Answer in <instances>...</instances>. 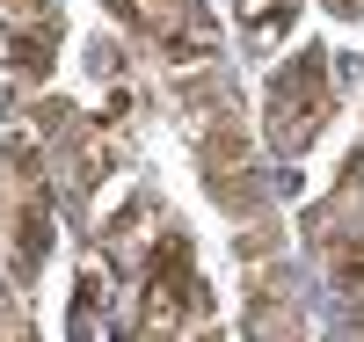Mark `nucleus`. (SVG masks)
<instances>
[{"label": "nucleus", "instance_id": "7ed1b4c3", "mask_svg": "<svg viewBox=\"0 0 364 342\" xmlns=\"http://www.w3.org/2000/svg\"><path fill=\"white\" fill-rule=\"evenodd\" d=\"M328 8H343V15H364V0H328Z\"/></svg>", "mask_w": 364, "mask_h": 342}, {"label": "nucleus", "instance_id": "f03ea898", "mask_svg": "<svg viewBox=\"0 0 364 342\" xmlns=\"http://www.w3.org/2000/svg\"><path fill=\"white\" fill-rule=\"evenodd\" d=\"M182 306H190V269H182V247L168 240V255L154 262V292H146V328L168 335L182 321Z\"/></svg>", "mask_w": 364, "mask_h": 342}, {"label": "nucleus", "instance_id": "f257e3e1", "mask_svg": "<svg viewBox=\"0 0 364 342\" xmlns=\"http://www.w3.org/2000/svg\"><path fill=\"white\" fill-rule=\"evenodd\" d=\"M269 109H277V132L299 146V139H314V124H321V109H328V95H321V58H299V66L269 87Z\"/></svg>", "mask_w": 364, "mask_h": 342}]
</instances>
